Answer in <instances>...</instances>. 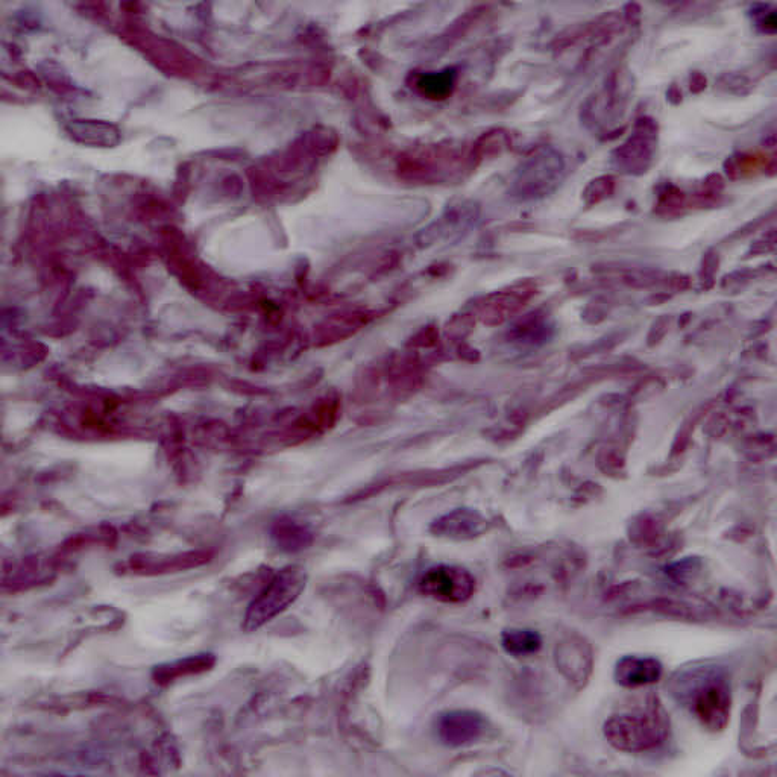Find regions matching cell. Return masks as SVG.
<instances>
[{
	"label": "cell",
	"mask_w": 777,
	"mask_h": 777,
	"mask_svg": "<svg viewBox=\"0 0 777 777\" xmlns=\"http://www.w3.org/2000/svg\"><path fill=\"white\" fill-rule=\"evenodd\" d=\"M677 694L706 729L717 732L729 723L732 693L723 671L700 668L686 674L680 679Z\"/></svg>",
	"instance_id": "6da1fadb"
},
{
	"label": "cell",
	"mask_w": 777,
	"mask_h": 777,
	"mask_svg": "<svg viewBox=\"0 0 777 777\" xmlns=\"http://www.w3.org/2000/svg\"><path fill=\"white\" fill-rule=\"evenodd\" d=\"M670 732V718L658 699L642 708L612 715L604 724V735L615 749L649 752L664 744Z\"/></svg>",
	"instance_id": "7a4b0ae2"
},
{
	"label": "cell",
	"mask_w": 777,
	"mask_h": 777,
	"mask_svg": "<svg viewBox=\"0 0 777 777\" xmlns=\"http://www.w3.org/2000/svg\"><path fill=\"white\" fill-rule=\"evenodd\" d=\"M306 585L307 576L302 568L281 570L249 604L243 618V629L255 632L271 623L301 597Z\"/></svg>",
	"instance_id": "3957f363"
},
{
	"label": "cell",
	"mask_w": 777,
	"mask_h": 777,
	"mask_svg": "<svg viewBox=\"0 0 777 777\" xmlns=\"http://www.w3.org/2000/svg\"><path fill=\"white\" fill-rule=\"evenodd\" d=\"M564 175V157L556 149L542 148L521 164L510 193L521 201L544 198L560 186Z\"/></svg>",
	"instance_id": "277c9868"
},
{
	"label": "cell",
	"mask_w": 777,
	"mask_h": 777,
	"mask_svg": "<svg viewBox=\"0 0 777 777\" xmlns=\"http://www.w3.org/2000/svg\"><path fill=\"white\" fill-rule=\"evenodd\" d=\"M658 149V125L649 117L636 120L632 136L612 152V164L621 174L639 177L649 172Z\"/></svg>",
	"instance_id": "5b68a950"
},
{
	"label": "cell",
	"mask_w": 777,
	"mask_h": 777,
	"mask_svg": "<svg viewBox=\"0 0 777 777\" xmlns=\"http://www.w3.org/2000/svg\"><path fill=\"white\" fill-rule=\"evenodd\" d=\"M418 588L425 597L441 603L460 604L476 592V579L463 568L439 565L422 574Z\"/></svg>",
	"instance_id": "8992f818"
},
{
	"label": "cell",
	"mask_w": 777,
	"mask_h": 777,
	"mask_svg": "<svg viewBox=\"0 0 777 777\" xmlns=\"http://www.w3.org/2000/svg\"><path fill=\"white\" fill-rule=\"evenodd\" d=\"M486 730H488V720L485 715L469 709L444 712L436 720L438 740L451 749L477 743L485 737Z\"/></svg>",
	"instance_id": "52a82bcc"
},
{
	"label": "cell",
	"mask_w": 777,
	"mask_h": 777,
	"mask_svg": "<svg viewBox=\"0 0 777 777\" xmlns=\"http://www.w3.org/2000/svg\"><path fill=\"white\" fill-rule=\"evenodd\" d=\"M627 81L620 70L612 72L606 79V85L598 95L589 98L582 108V119L586 125L595 126L600 123L601 117H621L626 108V102L629 101V87L623 85Z\"/></svg>",
	"instance_id": "ba28073f"
},
{
	"label": "cell",
	"mask_w": 777,
	"mask_h": 777,
	"mask_svg": "<svg viewBox=\"0 0 777 777\" xmlns=\"http://www.w3.org/2000/svg\"><path fill=\"white\" fill-rule=\"evenodd\" d=\"M615 680L624 688H639L658 682L662 676L661 662L653 658L624 656L615 667Z\"/></svg>",
	"instance_id": "9c48e42d"
},
{
	"label": "cell",
	"mask_w": 777,
	"mask_h": 777,
	"mask_svg": "<svg viewBox=\"0 0 777 777\" xmlns=\"http://www.w3.org/2000/svg\"><path fill=\"white\" fill-rule=\"evenodd\" d=\"M214 662H216V659H214L213 655L190 656V658L155 668L154 679L157 680V683H161V685L174 682L175 679H180V677L204 673V671L210 670L213 667Z\"/></svg>",
	"instance_id": "30bf717a"
},
{
	"label": "cell",
	"mask_w": 777,
	"mask_h": 777,
	"mask_svg": "<svg viewBox=\"0 0 777 777\" xmlns=\"http://www.w3.org/2000/svg\"><path fill=\"white\" fill-rule=\"evenodd\" d=\"M456 76V70L453 69L421 73L416 76L415 89L425 98L441 101L453 93L456 87Z\"/></svg>",
	"instance_id": "8fae6325"
},
{
	"label": "cell",
	"mask_w": 777,
	"mask_h": 777,
	"mask_svg": "<svg viewBox=\"0 0 777 777\" xmlns=\"http://www.w3.org/2000/svg\"><path fill=\"white\" fill-rule=\"evenodd\" d=\"M501 645L509 655L515 658H527L541 650L542 638L536 630L509 629L501 635Z\"/></svg>",
	"instance_id": "7c38bea8"
},
{
	"label": "cell",
	"mask_w": 777,
	"mask_h": 777,
	"mask_svg": "<svg viewBox=\"0 0 777 777\" xmlns=\"http://www.w3.org/2000/svg\"><path fill=\"white\" fill-rule=\"evenodd\" d=\"M615 180L609 175L606 177L595 178L591 183L586 186L585 192H583V199L586 204L592 205L597 202L603 201L604 198H608L614 193Z\"/></svg>",
	"instance_id": "4fadbf2b"
},
{
	"label": "cell",
	"mask_w": 777,
	"mask_h": 777,
	"mask_svg": "<svg viewBox=\"0 0 777 777\" xmlns=\"http://www.w3.org/2000/svg\"><path fill=\"white\" fill-rule=\"evenodd\" d=\"M721 87H723L726 92H732V93H746L747 87H749L750 82L749 79L746 78V76L741 75H724L723 78L720 79Z\"/></svg>",
	"instance_id": "5bb4252c"
},
{
	"label": "cell",
	"mask_w": 777,
	"mask_h": 777,
	"mask_svg": "<svg viewBox=\"0 0 777 777\" xmlns=\"http://www.w3.org/2000/svg\"><path fill=\"white\" fill-rule=\"evenodd\" d=\"M758 26L767 34H774L777 31L776 11H768L767 7H764L758 17Z\"/></svg>",
	"instance_id": "9a60e30c"
},
{
	"label": "cell",
	"mask_w": 777,
	"mask_h": 777,
	"mask_svg": "<svg viewBox=\"0 0 777 777\" xmlns=\"http://www.w3.org/2000/svg\"><path fill=\"white\" fill-rule=\"evenodd\" d=\"M706 89V78L702 73L696 72L691 75V90L694 93H700Z\"/></svg>",
	"instance_id": "2e32d148"
},
{
	"label": "cell",
	"mask_w": 777,
	"mask_h": 777,
	"mask_svg": "<svg viewBox=\"0 0 777 777\" xmlns=\"http://www.w3.org/2000/svg\"><path fill=\"white\" fill-rule=\"evenodd\" d=\"M667 96L668 101L673 102V104H679V102L682 101V93H680V90L677 89L676 85H673V87L668 90Z\"/></svg>",
	"instance_id": "e0dca14e"
}]
</instances>
